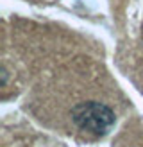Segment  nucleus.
I'll return each mask as SVG.
<instances>
[{
    "instance_id": "f257e3e1",
    "label": "nucleus",
    "mask_w": 143,
    "mask_h": 147,
    "mask_svg": "<svg viewBox=\"0 0 143 147\" xmlns=\"http://www.w3.org/2000/svg\"><path fill=\"white\" fill-rule=\"evenodd\" d=\"M29 104L45 126L79 142H97L113 129L125 100L102 65L79 56L41 74Z\"/></svg>"
},
{
    "instance_id": "f03ea898",
    "label": "nucleus",
    "mask_w": 143,
    "mask_h": 147,
    "mask_svg": "<svg viewBox=\"0 0 143 147\" xmlns=\"http://www.w3.org/2000/svg\"><path fill=\"white\" fill-rule=\"evenodd\" d=\"M113 147H143V117L129 119L114 136Z\"/></svg>"
}]
</instances>
